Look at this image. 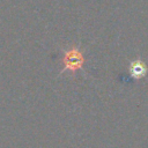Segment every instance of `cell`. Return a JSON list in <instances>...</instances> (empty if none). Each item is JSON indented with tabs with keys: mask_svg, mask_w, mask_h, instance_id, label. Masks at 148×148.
<instances>
[{
	"mask_svg": "<svg viewBox=\"0 0 148 148\" xmlns=\"http://www.w3.org/2000/svg\"><path fill=\"white\" fill-rule=\"evenodd\" d=\"M61 61L64 66L62 69L60 71V74L68 72L73 76H75L76 72L83 68V65L86 62V57L77 45H72L67 50L62 51Z\"/></svg>",
	"mask_w": 148,
	"mask_h": 148,
	"instance_id": "6da1fadb",
	"label": "cell"
},
{
	"mask_svg": "<svg viewBox=\"0 0 148 148\" xmlns=\"http://www.w3.org/2000/svg\"><path fill=\"white\" fill-rule=\"evenodd\" d=\"M128 71H130V74L132 77H134L135 80H140L147 75L148 68H147V65L142 60L135 59V60H132L130 62Z\"/></svg>",
	"mask_w": 148,
	"mask_h": 148,
	"instance_id": "7a4b0ae2",
	"label": "cell"
}]
</instances>
